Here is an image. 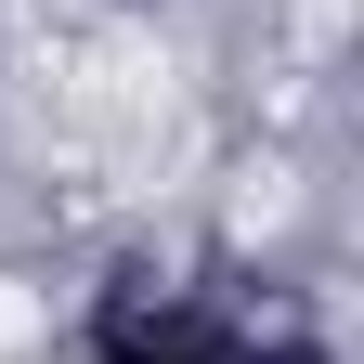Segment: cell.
Instances as JSON below:
<instances>
[{"label":"cell","instance_id":"cell-1","mask_svg":"<svg viewBox=\"0 0 364 364\" xmlns=\"http://www.w3.org/2000/svg\"><path fill=\"white\" fill-rule=\"evenodd\" d=\"M91 364H260L221 312H196V299H169L156 273H130V287L91 312Z\"/></svg>","mask_w":364,"mask_h":364}]
</instances>
